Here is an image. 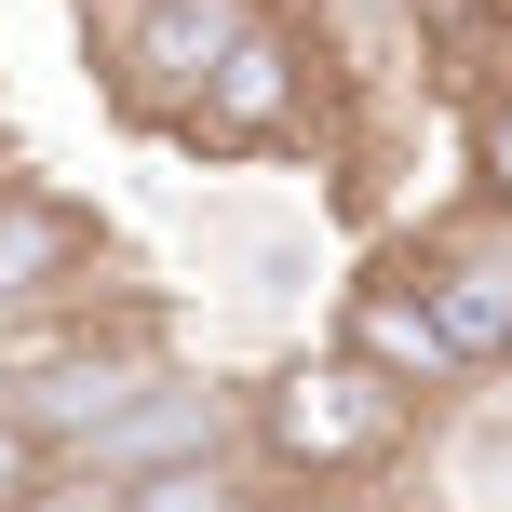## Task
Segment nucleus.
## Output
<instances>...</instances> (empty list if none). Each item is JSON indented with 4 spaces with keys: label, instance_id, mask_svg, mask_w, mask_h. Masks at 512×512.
I'll return each mask as SVG.
<instances>
[{
    "label": "nucleus",
    "instance_id": "obj_1",
    "mask_svg": "<svg viewBox=\"0 0 512 512\" xmlns=\"http://www.w3.org/2000/svg\"><path fill=\"white\" fill-rule=\"evenodd\" d=\"M418 391H391L378 364H351L324 337V351H283L270 378L243 391V459L270 472V486H391V472L418 459Z\"/></svg>",
    "mask_w": 512,
    "mask_h": 512
},
{
    "label": "nucleus",
    "instance_id": "obj_2",
    "mask_svg": "<svg viewBox=\"0 0 512 512\" xmlns=\"http://www.w3.org/2000/svg\"><path fill=\"white\" fill-rule=\"evenodd\" d=\"M310 108H324V54H310V14H256L230 54H216L203 81H189V108L162 135H176L189 162H270V149H297L310 135Z\"/></svg>",
    "mask_w": 512,
    "mask_h": 512
},
{
    "label": "nucleus",
    "instance_id": "obj_3",
    "mask_svg": "<svg viewBox=\"0 0 512 512\" xmlns=\"http://www.w3.org/2000/svg\"><path fill=\"white\" fill-rule=\"evenodd\" d=\"M256 14H270V0H108V41H95L108 108H122V122H176L189 81H203Z\"/></svg>",
    "mask_w": 512,
    "mask_h": 512
},
{
    "label": "nucleus",
    "instance_id": "obj_4",
    "mask_svg": "<svg viewBox=\"0 0 512 512\" xmlns=\"http://www.w3.org/2000/svg\"><path fill=\"white\" fill-rule=\"evenodd\" d=\"M203 445H243V391H216V378H189V364H149V378L122 391V405L95 418V432L68 445L81 472H162V459H203Z\"/></svg>",
    "mask_w": 512,
    "mask_h": 512
},
{
    "label": "nucleus",
    "instance_id": "obj_5",
    "mask_svg": "<svg viewBox=\"0 0 512 512\" xmlns=\"http://www.w3.org/2000/svg\"><path fill=\"white\" fill-rule=\"evenodd\" d=\"M405 270H418V297H432L459 378H512V216L499 230H432Z\"/></svg>",
    "mask_w": 512,
    "mask_h": 512
},
{
    "label": "nucleus",
    "instance_id": "obj_6",
    "mask_svg": "<svg viewBox=\"0 0 512 512\" xmlns=\"http://www.w3.org/2000/svg\"><path fill=\"white\" fill-rule=\"evenodd\" d=\"M337 351H351V364H378V378H391V391H418V405H459V391H472L405 256H378L364 283H337Z\"/></svg>",
    "mask_w": 512,
    "mask_h": 512
},
{
    "label": "nucleus",
    "instance_id": "obj_7",
    "mask_svg": "<svg viewBox=\"0 0 512 512\" xmlns=\"http://www.w3.org/2000/svg\"><path fill=\"white\" fill-rule=\"evenodd\" d=\"M108 270V216L54 176H0V310H41V297H81Z\"/></svg>",
    "mask_w": 512,
    "mask_h": 512
},
{
    "label": "nucleus",
    "instance_id": "obj_8",
    "mask_svg": "<svg viewBox=\"0 0 512 512\" xmlns=\"http://www.w3.org/2000/svg\"><path fill=\"white\" fill-rule=\"evenodd\" d=\"M418 512H512V405L418 418Z\"/></svg>",
    "mask_w": 512,
    "mask_h": 512
},
{
    "label": "nucleus",
    "instance_id": "obj_9",
    "mask_svg": "<svg viewBox=\"0 0 512 512\" xmlns=\"http://www.w3.org/2000/svg\"><path fill=\"white\" fill-rule=\"evenodd\" d=\"M270 472L243 445H203V459H162V472H122V512H270L256 499Z\"/></svg>",
    "mask_w": 512,
    "mask_h": 512
},
{
    "label": "nucleus",
    "instance_id": "obj_10",
    "mask_svg": "<svg viewBox=\"0 0 512 512\" xmlns=\"http://www.w3.org/2000/svg\"><path fill=\"white\" fill-rule=\"evenodd\" d=\"M459 149H472V203H486V216H512V81L459 108Z\"/></svg>",
    "mask_w": 512,
    "mask_h": 512
},
{
    "label": "nucleus",
    "instance_id": "obj_11",
    "mask_svg": "<svg viewBox=\"0 0 512 512\" xmlns=\"http://www.w3.org/2000/svg\"><path fill=\"white\" fill-rule=\"evenodd\" d=\"M41 472H54V445H41V432H27V418H14V405H0V512H14L27 486H41Z\"/></svg>",
    "mask_w": 512,
    "mask_h": 512
}]
</instances>
